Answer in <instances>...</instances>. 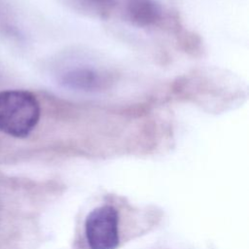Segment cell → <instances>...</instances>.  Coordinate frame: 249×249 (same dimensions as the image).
<instances>
[{"instance_id": "cell-1", "label": "cell", "mask_w": 249, "mask_h": 249, "mask_svg": "<svg viewBox=\"0 0 249 249\" xmlns=\"http://www.w3.org/2000/svg\"><path fill=\"white\" fill-rule=\"evenodd\" d=\"M40 119V104L29 91L11 89L0 92V130L23 138L35 128Z\"/></svg>"}, {"instance_id": "cell-2", "label": "cell", "mask_w": 249, "mask_h": 249, "mask_svg": "<svg viewBox=\"0 0 249 249\" xmlns=\"http://www.w3.org/2000/svg\"><path fill=\"white\" fill-rule=\"evenodd\" d=\"M118 212L112 206H100L86 219L85 231L90 249H115L119 244Z\"/></svg>"}, {"instance_id": "cell-3", "label": "cell", "mask_w": 249, "mask_h": 249, "mask_svg": "<svg viewBox=\"0 0 249 249\" xmlns=\"http://www.w3.org/2000/svg\"><path fill=\"white\" fill-rule=\"evenodd\" d=\"M59 82L68 89L95 92L105 89L109 83L106 74L90 66H75L60 74Z\"/></svg>"}, {"instance_id": "cell-4", "label": "cell", "mask_w": 249, "mask_h": 249, "mask_svg": "<svg viewBox=\"0 0 249 249\" xmlns=\"http://www.w3.org/2000/svg\"><path fill=\"white\" fill-rule=\"evenodd\" d=\"M126 13L137 25L149 26L161 18V8L155 0H127Z\"/></svg>"}, {"instance_id": "cell-5", "label": "cell", "mask_w": 249, "mask_h": 249, "mask_svg": "<svg viewBox=\"0 0 249 249\" xmlns=\"http://www.w3.org/2000/svg\"><path fill=\"white\" fill-rule=\"evenodd\" d=\"M81 1L90 7L94 8V9H98V10L107 9L113 3V0H81Z\"/></svg>"}]
</instances>
